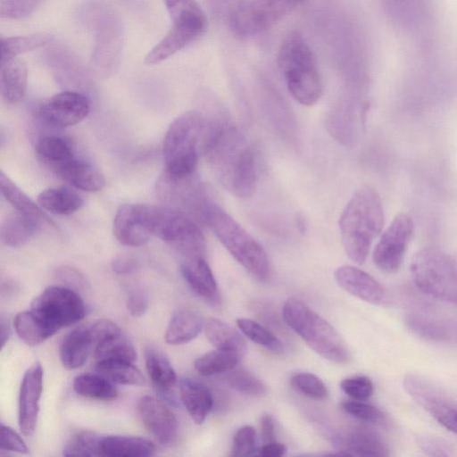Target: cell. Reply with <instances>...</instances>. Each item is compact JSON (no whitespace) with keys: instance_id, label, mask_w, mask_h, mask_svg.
Instances as JSON below:
<instances>
[{"instance_id":"1","label":"cell","mask_w":457,"mask_h":457,"mask_svg":"<svg viewBox=\"0 0 457 457\" xmlns=\"http://www.w3.org/2000/svg\"><path fill=\"white\" fill-rule=\"evenodd\" d=\"M203 154L227 191L240 198L253 194L257 183L255 156L235 125L228 120H210Z\"/></svg>"},{"instance_id":"2","label":"cell","mask_w":457,"mask_h":457,"mask_svg":"<svg viewBox=\"0 0 457 457\" xmlns=\"http://www.w3.org/2000/svg\"><path fill=\"white\" fill-rule=\"evenodd\" d=\"M383 227L384 211L378 193L370 186L358 188L339 220L341 242L348 258L362 264Z\"/></svg>"},{"instance_id":"3","label":"cell","mask_w":457,"mask_h":457,"mask_svg":"<svg viewBox=\"0 0 457 457\" xmlns=\"http://www.w3.org/2000/svg\"><path fill=\"white\" fill-rule=\"evenodd\" d=\"M209 127L210 120L196 111L186 112L170 123L162 145L166 173L176 178L195 175Z\"/></svg>"},{"instance_id":"4","label":"cell","mask_w":457,"mask_h":457,"mask_svg":"<svg viewBox=\"0 0 457 457\" xmlns=\"http://www.w3.org/2000/svg\"><path fill=\"white\" fill-rule=\"evenodd\" d=\"M201 219L212 230L228 252L251 275L259 280L270 277V266L263 247L236 220L219 205L208 199Z\"/></svg>"},{"instance_id":"5","label":"cell","mask_w":457,"mask_h":457,"mask_svg":"<svg viewBox=\"0 0 457 457\" xmlns=\"http://www.w3.org/2000/svg\"><path fill=\"white\" fill-rule=\"evenodd\" d=\"M278 64L292 96L303 105H312L322 94V82L312 52L298 31L289 32L281 42Z\"/></svg>"},{"instance_id":"6","label":"cell","mask_w":457,"mask_h":457,"mask_svg":"<svg viewBox=\"0 0 457 457\" xmlns=\"http://www.w3.org/2000/svg\"><path fill=\"white\" fill-rule=\"evenodd\" d=\"M145 228L169 244L186 259L204 257L205 241L199 226L177 208L137 204Z\"/></svg>"},{"instance_id":"7","label":"cell","mask_w":457,"mask_h":457,"mask_svg":"<svg viewBox=\"0 0 457 457\" xmlns=\"http://www.w3.org/2000/svg\"><path fill=\"white\" fill-rule=\"evenodd\" d=\"M282 316L286 324L321 357L336 363L348 361L347 347L338 332L304 302L287 299Z\"/></svg>"},{"instance_id":"8","label":"cell","mask_w":457,"mask_h":457,"mask_svg":"<svg viewBox=\"0 0 457 457\" xmlns=\"http://www.w3.org/2000/svg\"><path fill=\"white\" fill-rule=\"evenodd\" d=\"M83 21L95 33L91 56L96 71L109 74L120 64L124 44V29L119 15L100 0L87 2L82 8Z\"/></svg>"},{"instance_id":"9","label":"cell","mask_w":457,"mask_h":457,"mask_svg":"<svg viewBox=\"0 0 457 457\" xmlns=\"http://www.w3.org/2000/svg\"><path fill=\"white\" fill-rule=\"evenodd\" d=\"M410 270L421 292L457 305V261L438 249L427 247L413 255Z\"/></svg>"},{"instance_id":"10","label":"cell","mask_w":457,"mask_h":457,"mask_svg":"<svg viewBox=\"0 0 457 457\" xmlns=\"http://www.w3.org/2000/svg\"><path fill=\"white\" fill-rule=\"evenodd\" d=\"M300 0H245L229 15L230 29L239 37L258 35L290 12Z\"/></svg>"},{"instance_id":"11","label":"cell","mask_w":457,"mask_h":457,"mask_svg":"<svg viewBox=\"0 0 457 457\" xmlns=\"http://www.w3.org/2000/svg\"><path fill=\"white\" fill-rule=\"evenodd\" d=\"M30 310L55 333L81 320L87 312L79 294L63 286L46 288L34 298Z\"/></svg>"},{"instance_id":"12","label":"cell","mask_w":457,"mask_h":457,"mask_svg":"<svg viewBox=\"0 0 457 457\" xmlns=\"http://www.w3.org/2000/svg\"><path fill=\"white\" fill-rule=\"evenodd\" d=\"M413 228V220L405 212L398 213L383 231L372 253V260L378 269L386 273H394L399 269Z\"/></svg>"},{"instance_id":"13","label":"cell","mask_w":457,"mask_h":457,"mask_svg":"<svg viewBox=\"0 0 457 457\" xmlns=\"http://www.w3.org/2000/svg\"><path fill=\"white\" fill-rule=\"evenodd\" d=\"M172 21L169 32L145 55V64L154 65L172 56L201 36L207 27L206 17L201 8Z\"/></svg>"},{"instance_id":"14","label":"cell","mask_w":457,"mask_h":457,"mask_svg":"<svg viewBox=\"0 0 457 457\" xmlns=\"http://www.w3.org/2000/svg\"><path fill=\"white\" fill-rule=\"evenodd\" d=\"M89 112V99L82 93L73 90H65L54 95L42 103L38 110L41 120L57 129L79 123Z\"/></svg>"},{"instance_id":"15","label":"cell","mask_w":457,"mask_h":457,"mask_svg":"<svg viewBox=\"0 0 457 457\" xmlns=\"http://www.w3.org/2000/svg\"><path fill=\"white\" fill-rule=\"evenodd\" d=\"M404 389L439 424L457 435V408L434 385L413 375L405 381Z\"/></svg>"},{"instance_id":"16","label":"cell","mask_w":457,"mask_h":457,"mask_svg":"<svg viewBox=\"0 0 457 457\" xmlns=\"http://www.w3.org/2000/svg\"><path fill=\"white\" fill-rule=\"evenodd\" d=\"M42 389L43 369L39 362H35L24 373L19 395L18 423L25 436L35 431Z\"/></svg>"},{"instance_id":"17","label":"cell","mask_w":457,"mask_h":457,"mask_svg":"<svg viewBox=\"0 0 457 457\" xmlns=\"http://www.w3.org/2000/svg\"><path fill=\"white\" fill-rule=\"evenodd\" d=\"M138 412L148 432L162 445H169L178 436V420L161 400L145 395L138 402Z\"/></svg>"},{"instance_id":"18","label":"cell","mask_w":457,"mask_h":457,"mask_svg":"<svg viewBox=\"0 0 457 457\" xmlns=\"http://www.w3.org/2000/svg\"><path fill=\"white\" fill-rule=\"evenodd\" d=\"M337 285L349 294L372 304L384 301L386 292L382 285L364 270L352 266L343 265L334 272Z\"/></svg>"},{"instance_id":"19","label":"cell","mask_w":457,"mask_h":457,"mask_svg":"<svg viewBox=\"0 0 457 457\" xmlns=\"http://www.w3.org/2000/svg\"><path fill=\"white\" fill-rule=\"evenodd\" d=\"M334 447L343 454L357 456H387L384 440L366 428H353L333 439Z\"/></svg>"},{"instance_id":"20","label":"cell","mask_w":457,"mask_h":457,"mask_svg":"<svg viewBox=\"0 0 457 457\" xmlns=\"http://www.w3.org/2000/svg\"><path fill=\"white\" fill-rule=\"evenodd\" d=\"M405 323L410 330L428 340L447 342L457 337L456 324L435 313L413 311L406 314Z\"/></svg>"},{"instance_id":"21","label":"cell","mask_w":457,"mask_h":457,"mask_svg":"<svg viewBox=\"0 0 457 457\" xmlns=\"http://www.w3.org/2000/svg\"><path fill=\"white\" fill-rule=\"evenodd\" d=\"M113 234L128 246L145 245L151 234L144 226L137 204H125L119 207L113 220Z\"/></svg>"},{"instance_id":"22","label":"cell","mask_w":457,"mask_h":457,"mask_svg":"<svg viewBox=\"0 0 457 457\" xmlns=\"http://www.w3.org/2000/svg\"><path fill=\"white\" fill-rule=\"evenodd\" d=\"M183 278L200 297L212 303L220 301L217 282L204 257L186 259L180 266Z\"/></svg>"},{"instance_id":"23","label":"cell","mask_w":457,"mask_h":457,"mask_svg":"<svg viewBox=\"0 0 457 457\" xmlns=\"http://www.w3.org/2000/svg\"><path fill=\"white\" fill-rule=\"evenodd\" d=\"M96 344L89 326H80L70 331L60 345V360L68 370L81 367L87 361Z\"/></svg>"},{"instance_id":"24","label":"cell","mask_w":457,"mask_h":457,"mask_svg":"<svg viewBox=\"0 0 457 457\" xmlns=\"http://www.w3.org/2000/svg\"><path fill=\"white\" fill-rule=\"evenodd\" d=\"M181 401L195 424H202L214 404L211 390L203 383L190 378L179 380Z\"/></svg>"},{"instance_id":"25","label":"cell","mask_w":457,"mask_h":457,"mask_svg":"<svg viewBox=\"0 0 457 457\" xmlns=\"http://www.w3.org/2000/svg\"><path fill=\"white\" fill-rule=\"evenodd\" d=\"M54 172L74 187L87 192L101 190L105 184L104 175L97 169L76 157L62 165Z\"/></svg>"},{"instance_id":"26","label":"cell","mask_w":457,"mask_h":457,"mask_svg":"<svg viewBox=\"0 0 457 457\" xmlns=\"http://www.w3.org/2000/svg\"><path fill=\"white\" fill-rule=\"evenodd\" d=\"M204 327V322L197 312L187 308L178 309L168 323L165 341L173 345L187 344L194 340Z\"/></svg>"},{"instance_id":"27","label":"cell","mask_w":457,"mask_h":457,"mask_svg":"<svg viewBox=\"0 0 457 457\" xmlns=\"http://www.w3.org/2000/svg\"><path fill=\"white\" fill-rule=\"evenodd\" d=\"M154 453V444L139 436H106L100 445V456L105 457H148Z\"/></svg>"},{"instance_id":"28","label":"cell","mask_w":457,"mask_h":457,"mask_svg":"<svg viewBox=\"0 0 457 457\" xmlns=\"http://www.w3.org/2000/svg\"><path fill=\"white\" fill-rule=\"evenodd\" d=\"M204 333L208 341L216 348L237 354L243 358L247 350L244 337L231 325L217 318L204 322Z\"/></svg>"},{"instance_id":"29","label":"cell","mask_w":457,"mask_h":457,"mask_svg":"<svg viewBox=\"0 0 457 457\" xmlns=\"http://www.w3.org/2000/svg\"><path fill=\"white\" fill-rule=\"evenodd\" d=\"M28 71L25 62L14 58L0 68V90L4 100L11 104L20 102L27 89Z\"/></svg>"},{"instance_id":"30","label":"cell","mask_w":457,"mask_h":457,"mask_svg":"<svg viewBox=\"0 0 457 457\" xmlns=\"http://www.w3.org/2000/svg\"><path fill=\"white\" fill-rule=\"evenodd\" d=\"M35 150L39 160L54 171L76 157L71 141L55 135L39 137L36 143Z\"/></svg>"},{"instance_id":"31","label":"cell","mask_w":457,"mask_h":457,"mask_svg":"<svg viewBox=\"0 0 457 457\" xmlns=\"http://www.w3.org/2000/svg\"><path fill=\"white\" fill-rule=\"evenodd\" d=\"M40 227V221L16 212L4 219L1 226V238L9 246H21Z\"/></svg>"},{"instance_id":"32","label":"cell","mask_w":457,"mask_h":457,"mask_svg":"<svg viewBox=\"0 0 457 457\" xmlns=\"http://www.w3.org/2000/svg\"><path fill=\"white\" fill-rule=\"evenodd\" d=\"M39 205L45 210L59 215H68L79 211L83 199L73 190L65 187H50L37 196Z\"/></svg>"},{"instance_id":"33","label":"cell","mask_w":457,"mask_h":457,"mask_svg":"<svg viewBox=\"0 0 457 457\" xmlns=\"http://www.w3.org/2000/svg\"><path fill=\"white\" fill-rule=\"evenodd\" d=\"M145 361L149 378L161 392L169 391L176 384V372L169 359L160 350L147 347Z\"/></svg>"},{"instance_id":"34","label":"cell","mask_w":457,"mask_h":457,"mask_svg":"<svg viewBox=\"0 0 457 457\" xmlns=\"http://www.w3.org/2000/svg\"><path fill=\"white\" fill-rule=\"evenodd\" d=\"M14 328L18 337L30 346L37 345L55 334L31 310L17 313Z\"/></svg>"},{"instance_id":"35","label":"cell","mask_w":457,"mask_h":457,"mask_svg":"<svg viewBox=\"0 0 457 457\" xmlns=\"http://www.w3.org/2000/svg\"><path fill=\"white\" fill-rule=\"evenodd\" d=\"M73 389L82 396L104 401L115 399L118 395L113 382L100 373L77 376L73 380Z\"/></svg>"},{"instance_id":"36","label":"cell","mask_w":457,"mask_h":457,"mask_svg":"<svg viewBox=\"0 0 457 457\" xmlns=\"http://www.w3.org/2000/svg\"><path fill=\"white\" fill-rule=\"evenodd\" d=\"M1 193L16 212L40 222L49 221L41 209L3 171L0 172Z\"/></svg>"},{"instance_id":"37","label":"cell","mask_w":457,"mask_h":457,"mask_svg":"<svg viewBox=\"0 0 457 457\" xmlns=\"http://www.w3.org/2000/svg\"><path fill=\"white\" fill-rule=\"evenodd\" d=\"M54 37L48 33H35L1 38V63L17 58L20 54L47 46Z\"/></svg>"},{"instance_id":"38","label":"cell","mask_w":457,"mask_h":457,"mask_svg":"<svg viewBox=\"0 0 457 457\" xmlns=\"http://www.w3.org/2000/svg\"><path fill=\"white\" fill-rule=\"evenodd\" d=\"M94 356L97 361L133 362L137 359V353L132 343L120 332L98 344L95 348Z\"/></svg>"},{"instance_id":"39","label":"cell","mask_w":457,"mask_h":457,"mask_svg":"<svg viewBox=\"0 0 457 457\" xmlns=\"http://www.w3.org/2000/svg\"><path fill=\"white\" fill-rule=\"evenodd\" d=\"M96 370L111 381L127 386H142L145 378L133 362L125 361H97Z\"/></svg>"},{"instance_id":"40","label":"cell","mask_w":457,"mask_h":457,"mask_svg":"<svg viewBox=\"0 0 457 457\" xmlns=\"http://www.w3.org/2000/svg\"><path fill=\"white\" fill-rule=\"evenodd\" d=\"M241 359L236 353L216 349L198 357L195 369L204 377L220 375L237 367Z\"/></svg>"},{"instance_id":"41","label":"cell","mask_w":457,"mask_h":457,"mask_svg":"<svg viewBox=\"0 0 457 457\" xmlns=\"http://www.w3.org/2000/svg\"><path fill=\"white\" fill-rule=\"evenodd\" d=\"M237 367L220 374L221 380L226 385L241 394L248 395L262 396L266 394V386L261 379L250 371Z\"/></svg>"},{"instance_id":"42","label":"cell","mask_w":457,"mask_h":457,"mask_svg":"<svg viewBox=\"0 0 457 457\" xmlns=\"http://www.w3.org/2000/svg\"><path fill=\"white\" fill-rule=\"evenodd\" d=\"M237 326L253 343L275 353L283 352L282 342L261 323L251 319L239 318L237 320Z\"/></svg>"},{"instance_id":"43","label":"cell","mask_w":457,"mask_h":457,"mask_svg":"<svg viewBox=\"0 0 457 457\" xmlns=\"http://www.w3.org/2000/svg\"><path fill=\"white\" fill-rule=\"evenodd\" d=\"M103 436L84 431L74 436L62 450L64 456H100Z\"/></svg>"},{"instance_id":"44","label":"cell","mask_w":457,"mask_h":457,"mask_svg":"<svg viewBox=\"0 0 457 457\" xmlns=\"http://www.w3.org/2000/svg\"><path fill=\"white\" fill-rule=\"evenodd\" d=\"M290 385L295 391L313 400H324L328 396L325 383L315 374L299 372L290 378Z\"/></svg>"},{"instance_id":"45","label":"cell","mask_w":457,"mask_h":457,"mask_svg":"<svg viewBox=\"0 0 457 457\" xmlns=\"http://www.w3.org/2000/svg\"><path fill=\"white\" fill-rule=\"evenodd\" d=\"M393 18L401 25H411L423 12L424 0H386Z\"/></svg>"},{"instance_id":"46","label":"cell","mask_w":457,"mask_h":457,"mask_svg":"<svg viewBox=\"0 0 457 457\" xmlns=\"http://www.w3.org/2000/svg\"><path fill=\"white\" fill-rule=\"evenodd\" d=\"M341 406L345 412L361 421L372 425L386 423L384 412L378 407L363 401L352 399L351 401L343 402Z\"/></svg>"},{"instance_id":"47","label":"cell","mask_w":457,"mask_h":457,"mask_svg":"<svg viewBox=\"0 0 457 457\" xmlns=\"http://www.w3.org/2000/svg\"><path fill=\"white\" fill-rule=\"evenodd\" d=\"M256 448V432L253 427L245 425L237 429L234 435L230 456H249L255 454Z\"/></svg>"},{"instance_id":"48","label":"cell","mask_w":457,"mask_h":457,"mask_svg":"<svg viewBox=\"0 0 457 457\" xmlns=\"http://www.w3.org/2000/svg\"><path fill=\"white\" fill-rule=\"evenodd\" d=\"M44 0H0V15L4 19H23L31 15Z\"/></svg>"},{"instance_id":"49","label":"cell","mask_w":457,"mask_h":457,"mask_svg":"<svg viewBox=\"0 0 457 457\" xmlns=\"http://www.w3.org/2000/svg\"><path fill=\"white\" fill-rule=\"evenodd\" d=\"M343 392L353 400L365 401L373 394L372 381L366 376H353L340 383Z\"/></svg>"},{"instance_id":"50","label":"cell","mask_w":457,"mask_h":457,"mask_svg":"<svg viewBox=\"0 0 457 457\" xmlns=\"http://www.w3.org/2000/svg\"><path fill=\"white\" fill-rule=\"evenodd\" d=\"M54 277L63 287H69L76 292L84 291L88 287L86 277L73 267H58L54 270Z\"/></svg>"},{"instance_id":"51","label":"cell","mask_w":457,"mask_h":457,"mask_svg":"<svg viewBox=\"0 0 457 457\" xmlns=\"http://www.w3.org/2000/svg\"><path fill=\"white\" fill-rule=\"evenodd\" d=\"M0 449L2 451L15 452L20 453H28L29 449L15 430L4 424H1Z\"/></svg>"},{"instance_id":"52","label":"cell","mask_w":457,"mask_h":457,"mask_svg":"<svg viewBox=\"0 0 457 457\" xmlns=\"http://www.w3.org/2000/svg\"><path fill=\"white\" fill-rule=\"evenodd\" d=\"M126 305L133 317L144 315L148 308L147 293L140 287L130 289L127 295Z\"/></svg>"},{"instance_id":"53","label":"cell","mask_w":457,"mask_h":457,"mask_svg":"<svg viewBox=\"0 0 457 457\" xmlns=\"http://www.w3.org/2000/svg\"><path fill=\"white\" fill-rule=\"evenodd\" d=\"M96 346L105 339L121 332L120 328L112 320L102 319L89 325Z\"/></svg>"},{"instance_id":"54","label":"cell","mask_w":457,"mask_h":457,"mask_svg":"<svg viewBox=\"0 0 457 457\" xmlns=\"http://www.w3.org/2000/svg\"><path fill=\"white\" fill-rule=\"evenodd\" d=\"M420 447L427 454L431 456H449L452 455L451 447L442 440L433 437H420L418 440Z\"/></svg>"},{"instance_id":"55","label":"cell","mask_w":457,"mask_h":457,"mask_svg":"<svg viewBox=\"0 0 457 457\" xmlns=\"http://www.w3.org/2000/svg\"><path fill=\"white\" fill-rule=\"evenodd\" d=\"M172 19L177 20L187 12L200 9L195 0H163Z\"/></svg>"},{"instance_id":"56","label":"cell","mask_w":457,"mask_h":457,"mask_svg":"<svg viewBox=\"0 0 457 457\" xmlns=\"http://www.w3.org/2000/svg\"><path fill=\"white\" fill-rule=\"evenodd\" d=\"M138 262L129 256H117L111 263L112 270L118 275H129L138 269Z\"/></svg>"},{"instance_id":"57","label":"cell","mask_w":457,"mask_h":457,"mask_svg":"<svg viewBox=\"0 0 457 457\" xmlns=\"http://www.w3.org/2000/svg\"><path fill=\"white\" fill-rule=\"evenodd\" d=\"M260 436L263 444L276 441L275 421L270 414H263L261 417Z\"/></svg>"},{"instance_id":"58","label":"cell","mask_w":457,"mask_h":457,"mask_svg":"<svg viewBox=\"0 0 457 457\" xmlns=\"http://www.w3.org/2000/svg\"><path fill=\"white\" fill-rule=\"evenodd\" d=\"M287 453V446L277 441L262 444V445L257 449L256 453L262 457H280L285 455Z\"/></svg>"},{"instance_id":"59","label":"cell","mask_w":457,"mask_h":457,"mask_svg":"<svg viewBox=\"0 0 457 457\" xmlns=\"http://www.w3.org/2000/svg\"><path fill=\"white\" fill-rule=\"evenodd\" d=\"M11 335V326L7 317L4 314L0 318V336L1 348H4L9 340Z\"/></svg>"}]
</instances>
